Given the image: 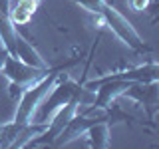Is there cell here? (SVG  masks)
Returning <instances> with one entry per match:
<instances>
[{
	"label": "cell",
	"mask_w": 159,
	"mask_h": 149,
	"mask_svg": "<svg viewBox=\"0 0 159 149\" xmlns=\"http://www.w3.org/2000/svg\"><path fill=\"white\" fill-rule=\"evenodd\" d=\"M149 10L153 12V22H157L159 20V0H155L153 4H149Z\"/></svg>",
	"instance_id": "obj_10"
},
{
	"label": "cell",
	"mask_w": 159,
	"mask_h": 149,
	"mask_svg": "<svg viewBox=\"0 0 159 149\" xmlns=\"http://www.w3.org/2000/svg\"><path fill=\"white\" fill-rule=\"evenodd\" d=\"M93 79H125V82H139V84L159 82V62H145L141 66L125 68L119 70V72H109L106 76H99Z\"/></svg>",
	"instance_id": "obj_5"
},
{
	"label": "cell",
	"mask_w": 159,
	"mask_h": 149,
	"mask_svg": "<svg viewBox=\"0 0 159 149\" xmlns=\"http://www.w3.org/2000/svg\"><path fill=\"white\" fill-rule=\"evenodd\" d=\"M121 97L133 99L137 106L143 107L147 121H153V115L157 113V97H159V82H149V84H139L131 82L129 88L123 92Z\"/></svg>",
	"instance_id": "obj_4"
},
{
	"label": "cell",
	"mask_w": 159,
	"mask_h": 149,
	"mask_svg": "<svg viewBox=\"0 0 159 149\" xmlns=\"http://www.w3.org/2000/svg\"><path fill=\"white\" fill-rule=\"evenodd\" d=\"M6 58H8V50L0 44V74H2V66H4V62H6Z\"/></svg>",
	"instance_id": "obj_11"
},
{
	"label": "cell",
	"mask_w": 159,
	"mask_h": 149,
	"mask_svg": "<svg viewBox=\"0 0 159 149\" xmlns=\"http://www.w3.org/2000/svg\"><path fill=\"white\" fill-rule=\"evenodd\" d=\"M157 111H159V97H157Z\"/></svg>",
	"instance_id": "obj_12"
},
{
	"label": "cell",
	"mask_w": 159,
	"mask_h": 149,
	"mask_svg": "<svg viewBox=\"0 0 159 149\" xmlns=\"http://www.w3.org/2000/svg\"><path fill=\"white\" fill-rule=\"evenodd\" d=\"M129 8L135 10V12H141V10H147L149 4H151V0H127Z\"/></svg>",
	"instance_id": "obj_9"
},
{
	"label": "cell",
	"mask_w": 159,
	"mask_h": 149,
	"mask_svg": "<svg viewBox=\"0 0 159 149\" xmlns=\"http://www.w3.org/2000/svg\"><path fill=\"white\" fill-rule=\"evenodd\" d=\"M74 2L80 4L84 10H88L89 14H93L103 26L107 30H111L133 52H137V54H149L151 52V48L145 44V40L139 36V32L133 28V24L119 10L113 8L107 0H74Z\"/></svg>",
	"instance_id": "obj_1"
},
{
	"label": "cell",
	"mask_w": 159,
	"mask_h": 149,
	"mask_svg": "<svg viewBox=\"0 0 159 149\" xmlns=\"http://www.w3.org/2000/svg\"><path fill=\"white\" fill-rule=\"evenodd\" d=\"M78 62H80V60H72V62H68V64H62V66H58V68H52L44 78H40L38 82H34L32 86H28L26 89H24V92L20 93V97H18L16 111H14V117H12L14 125L22 127V125H26V123L32 121L34 111H36L38 106L42 103V99L48 96V92L52 89L54 84H56L58 76L66 68L74 66V64H78Z\"/></svg>",
	"instance_id": "obj_2"
},
{
	"label": "cell",
	"mask_w": 159,
	"mask_h": 149,
	"mask_svg": "<svg viewBox=\"0 0 159 149\" xmlns=\"http://www.w3.org/2000/svg\"><path fill=\"white\" fill-rule=\"evenodd\" d=\"M52 68H34L30 64H24L22 60L14 58L8 54L6 62L2 66V74L10 79L8 86V96L12 99H18L20 93L24 92L28 86H32L34 82H38L40 78H44Z\"/></svg>",
	"instance_id": "obj_3"
},
{
	"label": "cell",
	"mask_w": 159,
	"mask_h": 149,
	"mask_svg": "<svg viewBox=\"0 0 159 149\" xmlns=\"http://www.w3.org/2000/svg\"><path fill=\"white\" fill-rule=\"evenodd\" d=\"M14 58L22 60L24 64H30V66L34 68H50L46 64V60L38 54V50L32 46V44L28 42V40H24L22 36H16V46H14Z\"/></svg>",
	"instance_id": "obj_7"
},
{
	"label": "cell",
	"mask_w": 159,
	"mask_h": 149,
	"mask_svg": "<svg viewBox=\"0 0 159 149\" xmlns=\"http://www.w3.org/2000/svg\"><path fill=\"white\" fill-rule=\"evenodd\" d=\"M88 137V145L93 149H106L111 143V125L107 123V109H106V115H103L99 121L92 123L86 131Z\"/></svg>",
	"instance_id": "obj_6"
},
{
	"label": "cell",
	"mask_w": 159,
	"mask_h": 149,
	"mask_svg": "<svg viewBox=\"0 0 159 149\" xmlns=\"http://www.w3.org/2000/svg\"><path fill=\"white\" fill-rule=\"evenodd\" d=\"M40 0H12L10 4V20L14 26H26L32 20Z\"/></svg>",
	"instance_id": "obj_8"
}]
</instances>
